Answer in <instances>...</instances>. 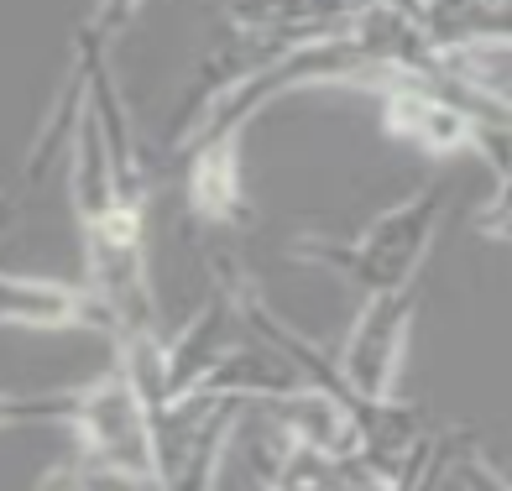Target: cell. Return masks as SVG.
<instances>
[{
	"mask_svg": "<svg viewBox=\"0 0 512 491\" xmlns=\"http://www.w3.org/2000/svg\"><path fill=\"white\" fill-rule=\"evenodd\" d=\"M6 418H63L79 434V460L95 481H121L131 491H157V424L152 403L131 371L115 361L100 382L58 397L11 403Z\"/></svg>",
	"mask_w": 512,
	"mask_h": 491,
	"instance_id": "1",
	"label": "cell"
},
{
	"mask_svg": "<svg viewBox=\"0 0 512 491\" xmlns=\"http://www.w3.org/2000/svg\"><path fill=\"white\" fill-rule=\"evenodd\" d=\"M445 215V194L439 189H418L408 204L387 209L377 215L356 241H298L288 246L293 262H319L340 272L345 283H356L366 298L377 293H398V288H413L418 272H424V256L434 246V225Z\"/></svg>",
	"mask_w": 512,
	"mask_h": 491,
	"instance_id": "2",
	"label": "cell"
},
{
	"mask_svg": "<svg viewBox=\"0 0 512 491\" xmlns=\"http://www.w3.org/2000/svg\"><path fill=\"white\" fill-rule=\"evenodd\" d=\"M418 293H424V283L398 288V293H377L361 303L351 335L340 345V377L351 382V392L361 403H392V377H398L408 324L418 314Z\"/></svg>",
	"mask_w": 512,
	"mask_h": 491,
	"instance_id": "3",
	"label": "cell"
},
{
	"mask_svg": "<svg viewBox=\"0 0 512 491\" xmlns=\"http://www.w3.org/2000/svg\"><path fill=\"white\" fill-rule=\"evenodd\" d=\"M0 309H6L11 324H27V330H105V335H115V319L100 303V293L95 288H74V283L6 277Z\"/></svg>",
	"mask_w": 512,
	"mask_h": 491,
	"instance_id": "4",
	"label": "cell"
},
{
	"mask_svg": "<svg viewBox=\"0 0 512 491\" xmlns=\"http://www.w3.org/2000/svg\"><path fill=\"white\" fill-rule=\"evenodd\" d=\"M241 136H209L199 157H189V209L199 220H230L241 209Z\"/></svg>",
	"mask_w": 512,
	"mask_h": 491,
	"instance_id": "5",
	"label": "cell"
}]
</instances>
